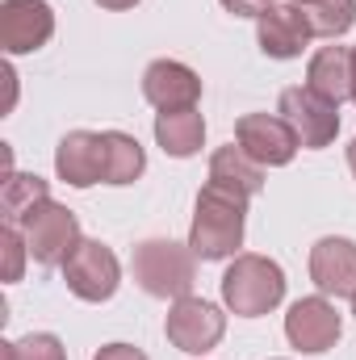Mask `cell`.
Wrapping results in <instances>:
<instances>
[{"mask_svg": "<svg viewBox=\"0 0 356 360\" xmlns=\"http://www.w3.org/2000/svg\"><path fill=\"white\" fill-rule=\"evenodd\" d=\"M348 168H352V176H356V139L348 143Z\"/></svg>", "mask_w": 356, "mask_h": 360, "instance_id": "obj_26", "label": "cell"}, {"mask_svg": "<svg viewBox=\"0 0 356 360\" xmlns=\"http://www.w3.org/2000/svg\"><path fill=\"white\" fill-rule=\"evenodd\" d=\"M55 172L72 188H92L105 180V143L92 130H68L55 147Z\"/></svg>", "mask_w": 356, "mask_h": 360, "instance_id": "obj_14", "label": "cell"}, {"mask_svg": "<svg viewBox=\"0 0 356 360\" xmlns=\"http://www.w3.org/2000/svg\"><path fill=\"white\" fill-rule=\"evenodd\" d=\"M310 34L314 38H344L356 25V0H310V4H298Z\"/></svg>", "mask_w": 356, "mask_h": 360, "instance_id": "obj_20", "label": "cell"}, {"mask_svg": "<svg viewBox=\"0 0 356 360\" xmlns=\"http://www.w3.org/2000/svg\"><path fill=\"white\" fill-rule=\"evenodd\" d=\"M143 96L168 113V109H193L201 101V76L180 63V59H155L147 72H143Z\"/></svg>", "mask_w": 356, "mask_h": 360, "instance_id": "obj_13", "label": "cell"}, {"mask_svg": "<svg viewBox=\"0 0 356 360\" xmlns=\"http://www.w3.org/2000/svg\"><path fill=\"white\" fill-rule=\"evenodd\" d=\"M276 113L289 122V130L298 134L302 147L319 151V147H331L336 134H340V105L323 101L314 89H285L276 101Z\"/></svg>", "mask_w": 356, "mask_h": 360, "instance_id": "obj_6", "label": "cell"}, {"mask_svg": "<svg viewBox=\"0 0 356 360\" xmlns=\"http://www.w3.org/2000/svg\"><path fill=\"white\" fill-rule=\"evenodd\" d=\"M68 289L80 302H109L122 285V264L113 256V248H105L101 239H80V248L59 264Z\"/></svg>", "mask_w": 356, "mask_h": 360, "instance_id": "obj_5", "label": "cell"}, {"mask_svg": "<svg viewBox=\"0 0 356 360\" xmlns=\"http://www.w3.org/2000/svg\"><path fill=\"white\" fill-rule=\"evenodd\" d=\"M101 8H109V13H126V8H134L139 0H96Z\"/></svg>", "mask_w": 356, "mask_h": 360, "instance_id": "obj_25", "label": "cell"}, {"mask_svg": "<svg viewBox=\"0 0 356 360\" xmlns=\"http://www.w3.org/2000/svg\"><path fill=\"white\" fill-rule=\"evenodd\" d=\"M281 297H285V272L268 256L239 252L231 269L222 272V306L239 319H260L281 306Z\"/></svg>", "mask_w": 356, "mask_h": 360, "instance_id": "obj_2", "label": "cell"}, {"mask_svg": "<svg viewBox=\"0 0 356 360\" xmlns=\"http://www.w3.org/2000/svg\"><path fill=\"white\" fill-rule=\"evenodd\" d=\"M310 281L323 297L356 293V243L344 235H323L310 248Z\"/></svg>", "mask_w": 356, "mask_h": 360, "instance_id": "obj_11", "label": "cell"}, {"mask_svg": "<svg viewBox=\"0 0 356 360\" xmlns=\"http://www.w3.org/2000/svg\"><path fill=\"white\" fill-rule=\"evenodd\" d=\"M210 184H222V188H231V193H239V197L252 201L265 188V164H256L239 143L218 147L210 155Z\"/></svg>", "mask_w": 356, "mask_h": 360, "instance_id": "obj_16", "label": "cell"}, {"mask_svg": "<svg viewBox=\"0 0 356 360\" xmlns=\"http://www.w3.org/2000/svg\"><path fill=\"white\" fill-rule=\"evenodd\" d=\"M243 231H248V197L210 184L197 193L193 205V226H189V248L197 260H231L243 248Z\"/></svg>", "mask_w": 356, "mask_h": 360, "instance_id": "obj_1", "label": "cell"}, {"mask_svg": "<svg viewBox=\"0 0 356 360\" xmlns=\"http://www.w3.org/2000/svg\"><path fill=\"white\" fill-rule=\"evenodd\" d=\"M235 143L265 168H285L302 147L281 113H243L235 122Z\"/></svg>", "mask_w": 356, "mask_h": 360, "instance_id": "obj_10", "label": "cell"}, {"mask_svg": "<svg viewBox=\"0 0 356 360\" xmlns=\"http://www.w3.org/2000/svg\"><path fill=\"white\" fill-rule=\"evenodd\" d=\"M155 143L164 147V155L172 160H189L201 151L205 143V117L193 109H168V113H155Z\"/></svg>", "mask_w": 356, "mask_h": 360, "instance_id": "obj_17", "label": "cell"}, {"mask_svg": "<svg viewBox=\"0 0 356 360\" xmlns=\"http://www.w3.org/2000/svg\"><path fill=\"white\" fill-rule=\"evenodd\" d=\"M0 360H68V348L51 331H30L25 340H4Z\"/></svg>", "mask_w": 356, "mask_h": 360, "instance_id": "obj_21", "label": "cell"}, {"mask_svg": "<svg viewBox=\"0 0 356 360\" xmlns=\"http://www.w3.org/2000/svg\"><path fill=\"white\" fill-rule=\"evenodd\" d=\"M51 201V184L34 172H8L4 188H0V210H4V222L13 226H25L42 205Z\"/></svg>", "mask_w": 356, "mask_h": 360, "instance_id": "obj_18", "label": "cell"}, {"mask_svg": "<svg viewBox=\"0 0 356 360\" xmlns=\"http://www.w3.org/2000/svg\"><path fill=\"white\" fill-rule=\"evenodd\" d=\"M268 4H276V0H222V8L235 17H260Z\"/></svg>", "mask_w": 356, "mask_h": 360, "instance_id": "obj_24", "label": "cell"}, {"mask_svg": "<svg viewBox=\"0 0 356 360\" xmlns=\"http://www.w3.org/2000/svg\"><path fill=\"white\" fill-rule=\"evenodd\" d=\"M352 101H356V46H352Z\"/></svg>", "mask_w": 356, "mask_h": 360, "instance_id": "obj_27", "label": "cell"}, {"mask_svg": "<svg viewBox=\"0 0 356 360\" xmlns=\"http://www.w3.org/2000/svg\"><path fill=\"white\" fill-rule=\"evenodd\" d=\"M101 143H105V184H134L147 172V155H143V147H139L134 134L105 130Z\"/></svg>", "mask_w": 356, "mask_h": 360, "instance_id": "obj_19", "label": "cell"}, {"mask_svg": "<svg viewBox=\"0 0 356 360\" xmlns=\"http://www.w3.org/2000/svg\"><path fill=\"white\" fill-rule=\"evenodd\" d=\"M164 335L168 344L189 352V356H205L210 348H218V340L227 335V314L205 302V297H177L168 319H164Z\"/></svg>", "mask_w": 356, "mask_h": 360, "instance_id": "obj_4", "label": "cell"}, {"mask_svg": "<svg viewBox=\"0 0 356 360\" xmlns=\"http://www.w3.org/2000/svg\"><path fill=\"white\" fill-rule=\"evenodd\" d=\"M0 243H4V281H21V269H25V256H30V243H25V231L4 222L0 231Z\"/></svg>", "mask_w": 356, "mask_h": 360, "instance_id": "obj_22", "label": "cell"}, {"mask_svg": "<svg viewBox=\"0 0 356 360\" xmlns=\"http://www.w3.org/2000/svg\"><path fill=\"white\" fill-rule=\"evenodd\" d=\"M340 331H344L340 310H336L323 293L298 297V302L289 306V314H285V340H289L298 352H306V356H319V352L336 348Z\"/></svg>", "mask_w": 356, "mask_h": 360, "instance_id": "obj_8", "label": "cell"}, {"mask_svg": "<svg viewBox=\"0 0 356 360\" xmlns=\"http://www.w3.org/2000/svg\"><path fill=\"white\" fill-rule=\"evenodd\" d=\"M92 360H147V352L134 348V344H105Z\"/></svg>", "mask_w": 356, "mask_h": 360, "instance_id": "obj_23", "label": "cell"}, {"mask_svg": "<svg viewBox=\"0 0 356 360\" xmlns=\"http://www.w3.org/2000/svg\"><path fill=\"white\" fill-rule=\"evenodd\" d=\"M130 272L134 285L151 297H189L197 285V256L189 243H172V239H143L130 256Z\"/></svg>", "mask_w": 356, "mask_h": 360, "instance_id": "obj_3", "label": "cell"}, {"mask_svg": "<svg viewBox=\"0 0 356 360\" xmlns=\"http://www.w3.org/2000/svg\"><path fill=\"white\" fill-rule=\"evenodd\" d=\"M293 4H310V0H293Z\"/></svg>", "mask_w": 356, "mask_h": 360, "instance_id": "obj_29", "label": "cell"}, {"mask_svg": "<svg viewBox=\"0 0 356 360\" xmlns=\"http://www.w3.org/2000/svg\"><path fill=\"white\" fill-rule=\"evenodd\" d=\"M55 34V8L46 0H4L0 4V46L4 55H34Z\"/></svg>", "mask_w": 356, "mask_h": 360, "instance_id": "obj_9", "label": "cell"}, {"mask_svg": "<svg viewBox=\"0 0 356 360\" xmlns=\"http://www.w3.org/2000/svg\"><path fill=\"white\" fill-rule=\"evenodd\" d=\"M80 218L59 205V201H46L30 222H25V243H30V256L42 264V269H55L63 264L76 248H80Z\"/></svg>", "mask_w": 356, "mask_h": 360, "instance_id": "obj_7", "label": "cell"}, {"mask_svg": "<svg viewBox=\"0 0 356 360\" xmlns=\"http://www.w3.org/2000/svg\"><path fill=\"white\" fill-rule=\"evenodd\" d=\"M306 89H314L331 105L352 101V51L348 46H319L306 63Z\"/></svg>", "mask_w": 356, "mask_h": 360, "instance_id": "obj_15", "label": "cell"}, {"mask_svg": "<svg viewBox=\"0 0 356 360\" xmlns=\"http://www.w3.org/2000/svg\"><path fill=\"white\" fill-rule=\"evenodd\" d=\"M310 25L302 17V8L289 0V4H268L265 13L256 17V42L268 59H298L306 46H310Z\"/></svg>", "mask_w": 356, "mask_h": 360, "instance_id": "obj_12", "label": "cell"}, {"mask_svg": "<svg viewBox=\"0 0 356 360\" xmlns=\"http://www.w3.org/2000/svg\"><path fill=\"white\" fill-rule=\"evenodd\" d=\"M352 314H356V293H352Z\"/></svg>", "mask_w": 356, "mask_h": 360, "instance_id": "obj_28", "label": "cell"}]
</instances>
